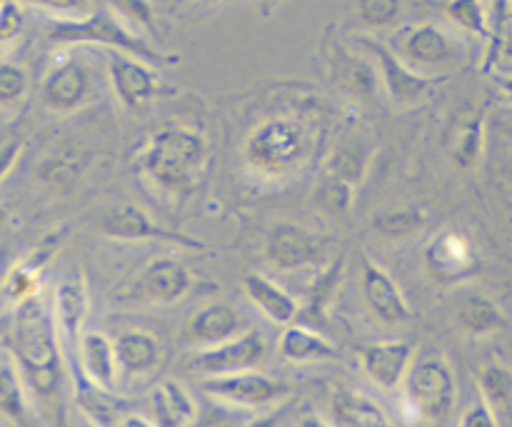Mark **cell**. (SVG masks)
Wrapping results in <instances>:
<instances>
[{
	"label": "cell",
	"instance_id": "cell-35",
	"mask_svg": "<svg viewBox=\"0 0 512 427\" xmlns=\"http://www.w3.org/2000/svg\"><path fill=\"white\" fill-rule=\"evenodd\" d=\"M25 143L23 140H8V143L0 145V183L10 175V170L15 168V163L20 160L23 155Z\"/></svg>",
	"mask_w": 512,
	"mask_h": 427
},
{
	"label": "cell",
	"instance_id": "cell-37",
	"mask_svg": "<svg viewBox=\"0 0 512 427\" xmlns=\"http://www.w3.org/2000/svg\"><path fill=\"white\" fill-rule=\"evenodd\" d=\"M113 427H155L153 423L148 420V415L143 413H120L118 418H115Z\"/></svg>",
	"mask_w": 512,
	"mask_h": 427
},
{
	"label": "cell",
	"instance_id": "cell-6",
	"mask_svg": "<svg viewBox=\"0 0 512 427\" xmlns=\"http://www.w3.org/2000/svg\"><path fill=\"white\" fill-rule=\"evenodd\" d=\"M200 390L225 408L248 410V413H265V410L278 408L290 395V388L283 380L273 378L263 370L205 378L200 383Z\"/></svg>",
	"mask_w": 512,
	"mask_h": 427
},
{
	"label": "cell",
	"instance_id": "cell-33",
	"mask_svg": "<svg viewBox=\"0 0 512 427\" xmlns=\"http://www.w3.org/2000/svg\"><path fill=\"white\" fill-rule=\"evenodd\" d=\"M358 13L368 25H388L400 13V3H395V0H363V3H358Z\"/></svg>",
	"mask_w": 512,
	"mask_h": 427
},
{
	"label": "cell",
	"instance_id": "cell-17",
	"mask_svg": "<svg viewBox=\"0 0 512 427\" xmlns=\"http://www.w3.org/2000/svg\"><path fill=\"white\" fill-rule=\"evenodd\" d=\"M75 353H78V370L83 385L103 395H113L120 380L113 340L103 330H85Z\"/></svg>",
	"mask_w": 512,
	"mask_h": 427
},
{
	"label": "cell",
	"instance_id": "cell-2",
	"mask_svg": "<svg viewBox=\"0 0 512 427\" xmlns=\"http://www.w3.org/2000/svg\"><path fill=\"white\" fill-rule=\"evenodd\" d=\"M8 350L33 403H55L65 378L63 345L55 328L53 310L43 295H35L13 308Z\"/></svg>",
	"mask_w": 512,
	"mask_h": 427
},
{
	"label": "cell",
	"instance_id": "cell-38",
	"mask_svg": "<svg viewBox=\"0 0 512 427\" xmlns=\"http://www.w3.org/2000/svg\"><path fill=\"white\" fill-rule=\"evenodd\" d=\"M295 427H333L328 418H323V415H315V413H305L298 418V425Z\"/></svg>",
	"mask_w": 512,
	"mask_h": 427
},
{
	"label": "cell",
	"instance_id": "cell-24",
	"mask_svg": "<svg viewBox=\"0 0 512 427\" xmlns=\"http://www.w3.org/2000/svg\"><path fill=\"white\" fill-rule=\"evenodd\" d=\"M393 50L413 68V65L443 63L450 55V43L443 30L430 23H420L400 30Z\"/></svg>",
	"mask_w": 512,
	"mask_h": 427
},
{
	"label": "cell",
	"instance_id": "cell-11",
	"mask_svg": "<svg viewBox=\"0 0 512 427\" xmlns=\"http://www.w3.org/2000/svg\"><path fill=\"white\" fill-rule=\"evenodd\" d=\"M198 288V278L175 258H158L143 268L133 285L135 300L173 305Z\"/></svg>",
	"mask_w": 512,
	"mask_h": 427
},
{
	"label": "cell",
	"instance_id": "cell-34",
	"mask_svg": "<svg viewBox=\"0 0 512 427\" xmlns=\"http://www.w3.org/2000/svg\"><path fill=\"white\" fill-rule=\"evenodd\" d=\"M460 318H463V323L468 325L470 330H488V328H493V323H495V310H493V305L485 303V300L473 298L463 305V310H460Z\"/></svg>",
	"mask_w": 512,
	"mask_h": 427
},
{
	"label": "cell",
	"instance_id": "cell-28",
	"mask_svg": "<svg viewBox=\"0 0 512 427\" xmlns=\"http://www.w3.org/2000/svg\"><path fill=\"white\" fill-rule=\"evenodd\" d=\"M43 273L45 270L38 268V265H35L28 255H23V258H20L18 263L8 270V275H5V280H3V298H5V303L10 305V310L18 308V305L25 303V300L40 295Z\"/></svg>",
	"mask_w": 512,
	"mask_h": 427
},
{
	"label": "cell",
	"instance_id": "cell-27",
	"mask_svg": "<svg viewBox=\"0 0 512 427\" xmlns=\"http://www.w3.org/2000/svg\"><path fill=\"white\" fill-rule=\"evenodd\" d=\"M345 278V255H338L333 263L325 265L318 273V278L313 280L308 290V298H305V308L300 310L298 318L300 323L308 325V328L318 330L320 325H325L330 313V305H333L335 295H338L340 283Z\"/></svg>",
	"mask_w": 512,
	"mask_h": 427
},
{
	"label": "cell",
	"instance_id": "cell-14",
	"mask_svg": "<svg viewBox=\"0 0 512 427\" xmlns=\"http://www.w3.org/2000/svg\"><path fill=\"white\" fill-rule=\"evenodd\" d=\"M50 310H53L55 328H58L60 340H68L73 348H78L90 315L88 280H85V275L80 270L78 273L65 275L60 280L58 288H55Z\"/></svg>",
	"mask_w": 512,
	"mask_h": 427
},
{
	"label": "cell",
	"instance_id": "cell-3",
	"mask_svg": "<svg viewBox=\"0 0 512 427\" xmlns=\"http://www.w3.org/2000/svg\"><path fill=\"white\" fill-rule=\"evenodd\" d=\"M323 130L300 113H275L260 120L243 143L248 175L263 183L293 180L313 163Z\"/></svg>",
	"mask_w": 512,
	"mask_h": 427
},
{
	"label": "cell",
	"instance_id": "cell-7",
	"mask_svg": "<svg viewBox=\"0 0 512 427\" xmlns=\"http://www.w3.org/2000/svg\"><path fill=\"white\" fill-rule=\"evenodd\" d=\"M265 353H268V345H265L263 333L250 328L228 343L195 350L188 360V368L193 373L205 375V378H220V375L258 370V365L265 360Z\"/></svg>",
	"mask_w": 512,
	"mask_h": 427
},
{
	"label": "cell",
	"instance_id": "cell-39",
	"mask_svg": "<svg viewBox=\"0 0 512 427\" xmlns=\"http://www.w3.org/2000/svg\"><path fill=\"white\" fill-rule=\"evenodd\" d=\"M83 427H98L93 423V420H88V418H83Z\"/></svg>",
	"mask_w": 512,
	"mask_h": 427
},
{
	"label": "cell",
	"instance_id": "cell-4",
	"mask_svg": "<svg viewBox=\"0 0 512 427\" xmlns=\"http://www.w3.org/2000/svg\"><path fill=\"white\" fill-rule=\"evenodd\" d=\"M50 10L48 15V35L50 45L55 48H73V45H103L113 53H125L135 60L153 65L155 70L173 63V55H165L148 38L138 33L130 23H125L113 5H40Z\"/></svg>",
	"mask_w": 512,
	"mask_h": 427
},
{
	"label": "cell",
	"instance_id": "cell-21",
	"mask_svg": "<svg viewBox=\"0 0 512 427\" xmlns=\"http://www.w3.org/2000/svg\"><path fill=\"white\" fill-rule=\"evenodd\" d=\"M328 420L333 427H395L388 410L378 400L355 388L335 390Z\"/></svg>",
	"mask_w": 512,
	"mask_h": 427
},
{
	"label": "cell",
	"instance_id": "cell-23",
	"mask_svg": "<svg viewBox=\"0 0 512 427\" xmlns=\"http://www.w3.org/2000/svg\"><path fill=\"white\" fill-rule=\"evenodd\" d=\"M425 263L440 280H460L473 270L475 258L468 240L455 230L438 233L425 248Z\"/></svg>",
	"mask_w": 512,
	"mask_h": 427
},
{
	"label": "cell",
	"instance_id": "cell-12",
	"mask_svg": "<svg viewBox=\"0 0 512 427\" xmlns=\"http://www.w3.org/2000/svg\"><path fill=\"white\" fill-rule=\"evenodd\" d=\"M108 75L113 83L115 98L128 110H140L153 103L160 93V75L153 65L135 60L125 53H113L108 58Z\"/></svg>",
	"mask_w": 512,
	"mask_h": 427
},
{
	"label": "cell",
	"instance_id": "cell-36",
	"mask_svg": "<svg viewBox=\"0 0 512 427\" xmlns=\"http://www.w3.org/2000/svg\"><path fill=\"white\" fill-rule=\"evenodd\" d=\"M460 427H498L495 423L493 413H490V408L485 403H478L473 405V408L465 410L463 420H460Z\"/></svg>",
	"mask_w": 512,
	"mask_h": 427
},
{
	"label": "cell",
	"instance_id": "cell-1",
	"mask_svg": "<svg viewBox=\"0 0 512 427\" xmlns=\"http://www.w3.org/2000/svg\"><path fill=\"white\" fill-rule=\"evenodd\" d=\"M133 165L165 200H188L208 175L210 140L193 125H160L135 148Z\"/></svg>",
	"mask_w": 512,
	"mask_h": 427
},
{
	"label": "cell",
	"instance_id": "cell-13",
	"mask_svg": "<svg viewBox=\"0 0 512 427\" xmlns=\"http://www.w3.org/2000/svg\"><path fill=\"white\" fill-rule=\"evenodd\" d=\"M358 40L363 48L370 50V55H373L375 63H378L380 75H383V83L385 88H388L393 103H413V100H418L420 95L433 85V80L420 75L415 68H410L390 45L373 40L370 35H358Z\"/></svg>",
	"mask_w": 512,
	"mask_h": 427
},
{
	"label": "cell",
	"instance_id": "cell-22",
	"mask_svg": "<svg viewBox=\"0 0 512 427\" xmlns=\"http://www.w3.org/2000/svg\"><path fill=\"white\" fill-rule=\"evenodd\" d=\"M243 290L250 298V303H253L273 325L288 328V325L298 323V300H295L283 285L275 283L273 278H268V275L263 273H248L243 280Z\"/></svg>",
	"mask_w": 512,
	"mask_h": 427
},
{
	"label": "cell",
	"instance_id": "cell-31",
	"mask_svg": "<svg viewBox=\"0 0 512 427\" xmlns=\"http://www.w3.org/2000/svg\"><path fill=\"white\" fill-rule=\"evenodd\" d=\"M30 78L28 70L18 63H0V105L10 108V105L23 103L28 95Z\"/></svg>",
	"mask_w": 512,
	"mask_h": 427
},
{
	"label": "cell",
	"instance_id": "cell-18",
	"mask_svg": "<svg viewBox=\"0 0 512 427\" xmlns=\"http://www.w3.org/2000/svg\"><path fill=\"white\" fill-rule=\"evenodd\" d=\"M245 330H250L248 320H245L233 305L210 303L205 305V308H200L198 313L188 320L185 338H188L190 345L205 350L228 343V340L243 335Z\"/></svg>",
	"mask_w": 512,
	"mask_h": 427
},
{
	"label": "cell",
	"instance_id": "cell-8",
	"mask_svg": "<svg viewBox=\"0 0 512 427\" xmlns=\"http://www.w3.org/2000/svg\"><path fill=\"white\" fill-rule=\"evenodd\" d=\"M100 230H103L108 238L113 240H160V243H175L183 245L188 250H210V245L200 238H190V235L178 233V230H170L165 225H160L158 220L150 218L143 208L138 205H115L108 213L100 218Z\"/></svg>",
	"mask_w": 512,
	"mask_h": 427
},
{
	"label": "cell",
	"instance_id": "cell-29",
	"mask_svg": "<svg viewBox=\"0 0 512 427\" xmlns=\"http://www.w3.org/2000/svg\"><path fill=\"white\" fill-rule=\"evenodd\" d=\"M423 223L425 213L418 208H390L373 218L375 233H380L383 238H405V235L418 233Z\"/></svg>",
	"mask_w": 512,
	"mask_h": 427
},
{
	"label": "cell",
	"instance_id": "cell-9",
	"mask_svg": "<svg viewBox=\"0 0 512 427\" xmlns=\"http://www.w3.org/2000/svg\"><path fill=\"white\" fill-rule=\"evenodd\" d=\"M95 95V83L93 73H90L88 65L83 60L65 58L50 68V73L45 75L43 90H40V98L43 105L50 113H75L83 105H88Z\"/></svg>",
	"mask_w": 512,
	"mask_h": 427
},
{
	"label": "cell",
	"instance_id": "cell-20",
	"mask_svg": "<svg viewBox=\"0 0 512 427\" xmlns=\"http://www.w3.org/2000/svg\"><path fill=\"white\" fill-rule=\"evenodd\" d=\"M148 420L155 427H193L198 405L180 380L165 378L148 393Z\"/></svg>",
	"mask_w": 512,
	"mask_h": 427
},
{
	"label": "cell",
	"instance_id": "cell-10",
	"mask_svg": "<svg viewBox=\"0 0 512 427\" xmlns=\"http://www.w3.org/2000/svg\"><path fill=\"white\" fill-rule=\"evenodd\" d=\"M360 278H363V293L368 300L370 310L375 318L385 325H405L413 320V308H410L408 298L395 283L393 275L373 260L370 255H363L360 260Z\"/></svg>",
	"mask_w": 512,
	"mask_h": 427
},
{
	"label": "cell",
	"instance_id": "cell-30",
	"mask_svg": "<svg viewBox=\"0 0 512 427\" xmlns=\"http://www.w3.org/2000/svg\"><path fill=\"white\" fill-rule=\"evenodd\" d=\"M358 195V185L348 183V180L338 178V175L328 173L318 188V200L325 210L330 213H348Z\"/></svg>",
	"mask_w": 512,
	"mask_h": 427
},
{
	"label": "cell",
	"instance_id": "cell-16",
	"mask_svg": "<svg viewBox=\"0 0 512 427\" xmlns=\"http://www.w3.org/2000/svg\"><path fill=\"white\" fill-rule=\"evenodd\" d=\"M325 238L303 228V225L280 223L268 235V260L280 270H300L315 265V260L323 255Z\"/></svg>",
	"mask_w": 512,
	"mask_h": 427
},
{
	"label": "cell",
	"instance_id": "cell-26",
	"mask_svg": "<svg viewBox=\"0 0 512 427\" xmlns=\"http://www.w3.org/2000/svg\"><path fill=\"white\" fill-rule=\"evenodd\" d=\"M0 415L15 427H35L38 423L33 398L10 355L0 358Z\"/></svg>",
	"mask_w": 512,
	"mask_h": 427
},
{
	"label": "cell",
	"instance_id": "cell-25",
	"mask_svg": "<svg viewBox=\"0 0 512 427\" xmlns=\"http://www.w3.org/2000/svg\"><path fill=\"white\" fill-rule=\"evenodd\" d=\"M278 350L285 360H290L295 365L325 363V360L338 358V348L320 330L308 328L303 323H293L288 328H283L278 340Z\"/></svg>",
	"mask_w": 512,
	"mask_h": 427
},
{
	"label": "cell",
	"instance_id": "cell-15",
	"mask_svg": "<svg viewBox=\"0 0 512 427\" xmlns=\"http://www.w3.org/2000/svg\"><path fill=\"white\" fill-rule=\"evenodd\" d=\"M413 355L415 350L408 340H380V343L363 348L360 363H363L370 383L378 385L385 393H393V390L403 388L405 378L415 363Z\"/></svg>",
	"mask_w": 512,
	"mask_h": 427
},
{
	"label": "cell",
	"instance_id": "cell-40",
	"mask_svg": "<svg viewBox=\"0 0 512 427\" xmlns=\"http://www.w3.org/2000/svg\"><path fill=\"white\" fill-rule=\"evenodd\" d=\"M5 218H8V215H5L3 210H0V230H3V225H5Z\"/></svg>",
	"mask_w": 512,
	"mask_h": 427
},
{
	"label": "cell",
	"instance_id": "cell-5",
	"mask_svg": "<svg viewBox=\"0 0 512 427\" xmlns=\"http://www.w3.org/2000/svg\"><path fill=\"white\" fill-rule=\"evenodd\" d=\"M403 413L410 423L438 425L455 403V378L440 355L415 360L403 383Z\"/></svg>",
	"mask_w": 512,
	"mask_h": 427
},
{
	"label": "cell",
	"instance_id": "cell-32",
	"mask_svg": "<svg viewBox=\"0 0 512 427\" xmlns=\"http://www.w3.org/2000/svg\"><path fill=\"white\" fill-rule=\"evenodd\" d=\"M25 15L23 5L18 3H0V48L13 43L23 33Z\"/></svg>",
	"mask_w": 512,
	"mask_h": 427
},
{
	"label": "cell",
	"instance_id": "cell-19",
	"mask_svg": "<svg viewBox=\"0 0 512 427\" xmlns=\"http://www.w3.org/2000/svg\"><path fill=\"white\" fill-rule=\"evenodd\" d=\"M118 373L130 380H145L163 363V345L148 330H123L113 340Z\"/></svg>",
	"mask_w": 512,
	"mask_h": 427
}]
</instances>
